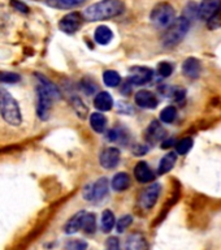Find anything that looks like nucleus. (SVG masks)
I'll return each mask as SVG.
<instances>
[{
	"label": "nucleus",
	"instance_id": "obj_11",
	"mask_svg": "<svg viewBox=\"0 0 221 250\" xmlns=\"http://www.w3.org/2000/svg\"><path fill=\"white\" fill-rule=\"evenodd\" d=\"M134 99H136V104L144 109H154L159 104L158 97L152 91H148V90H140L136 94Z\"/></svg>",
	"mask_w": 221,
	"mask_h": 250
},
{
	"label": "nucleus",
	"instance_id": "obj_41",
	"mask_svg": "<svg viewBox=\"0 0 221 250\" xmlns=\"http://www.w3.org/2000/svg\"><path fill=\"white\" fill-rule=\"evenodd\" d=\"M82 86H83V90H85L86 93L89 94V95H90V94H93L94 91L97 90V85H94L93 82H87L86 80L83 81V85H82Z\"/></svg>",
	"mask_w": 221,
	"mask_h": 250
},
{
	"label": "nucleus",
	"instance_id": "obj_31",
	"mask_svg": "<svg viewBox=\"0 0 221 250\" xmlns=\"http://www.w3.org/2000/svg\"><path fill=\"white\" fill-rule=\"evenodd\" d=\"M194 145V141L191 137H185L182 140H180L176 146V154H180V155H186L187 152L190 151L191 147Z\"/></svg>",
	"mask_w": 221,
	"mask_h": 250
},
{
	"label": "nucleus",
	"instance_id": "obj_17",
	"mask_svg": "<svg viewBox=\"0 0 221 250\" xmlns=\"http://www.w3.org/2000/svg\"><path fill=\"white\" fill-rule=\"evenodd\" d=\"M94 105L100 112H105V111L112 109L113 99L111 97V94L107 93V91H100L99 94H97V97L94 99Z\"/></svg>",
	"mask_w": 221,
	"mask_h": 250
},
{
	"label": "nucleus",
	"instance_id": "obj_44",
	"mask_svg": "<svg viewBox=\"0 0 221 250\" xmlns=\"http://www.w3.org/2000/svg\"><path fill=\"white\" fill-rule=\"evenodd\" d=\"M37 1H40V0H37Z\"/></svg>",
	"mask_w": 221,
	"mask_h": 250
},
{
	"label": "nucleus",
	"instance_id": "obj_25",
	"mask_svg": "<svg viewBox=\"0 0 221 250\" xmlns=\"http://www.w3.org/2000/svg\"><path fill=\"white\" fill-rule=\"evenodd\" d=\"M86 0H46V3L50 7L59 8V9H70V8L78 7Z\"/></svg>",
	"mask_w": 221,
	"mask_h": 250
},
{
	"label": "nucleus",
	"instance_id": "obj_22",
	"mask_svg": "<svg viewBox=\"0 0 221 250\" xmlns=\"http://www.w3.org/2000/svg\"><path fill=\"white\" fill-rule=\"evenodd\" d=\"M35 77H37V80H38V85L42 86L47 93H50L51 97L54 98L55 101L60 98V91H59V89L56 87V85H54L48 78L44 77V76H42V74H39V73L35 74Z\"/></svg>",
	"mask_w": 221,
	"mask_h": 250
},
{
	"label": "nucleus",
	"instance_id": "obj_27",
	"mask_svg": "<svg viewBox=\"0 0 221 250\" xmlns=\"http://www.w3.org/2000/svg\"><path fill=\"white\" fill-rule=\"evenodd\" d=\"M182 17L189 21V22H194L195 20L199 19V5L194 1H190V3L186 4V7L183 8Z\"/></svg>",
	"mask_w": 221,
	"mask_h": 250
},
{
	"label": "nucleus",
	"instance_id": "obj_32",
	"mask_svg": "<svg viewBox=\"0 0 221 250\" xmlns=\"http://www.w3.org/2000/svg\"><path fill=\"white\" fill-rule=\"evenodd\" d=\"M207 27L210 30H216V29L221 27V5L218 11L215 12L214 15L207 20Z\"/></svg>",
	"mask_w": 221,
	"mask_h": 250
},
{
	"label": "nucleus",
	"instance_id": "obj_3",
	"mask_svg": "<svg viewBox=\"0 0 221 250\" xmlns=\"http://www.w3.org/2000/svg\"><path fill=\"white\" fill-rule=\"evenodd\" d=\"M191 23L187 21L185 17H179L167 27V30L164 31L161 37V43L165 48H172L182 42L186 37L187 31L190 29Z\"/></svg>",
	"mask_w": 221,
	"mask_h": 250
},
{
	"label": "nucleus",
	"instance_id": "obj_12",
	"mask_svg": "<svg viewBox=\"0 0 221 250\" xmlns=\"http://www.w3.org/2000/svg\"><path fill=\"white\" fill-rule=\"evenodd\" d=\"M144 136H146V141L148 144H156V142H160V141H163L165 138L167 132H165V129L163 128V125L160 124L159 121L154 120L150 123V125L146 129Z\"/></svg>",
	"mask_w": 221,
	"mask_h": 250
},
{
	"label": "nucleus",
	"instance_id": "obj_34",
	"mask_svg": "<svg viewBox=\"0 0 221 250\" xmlns=\"http://www.w3.org/2000/svg\"><path fill=\"white\" fill-rule=\"evenodd\" d=\"M133 223V216L132 215H124V216H121L119 220H117L116 223V229L119 233H122V232H125V229L126 228H129V227L132 226Z\"/></svg>",
	"mask_w": 221,
	"mask_h": 250
},
{
	"label": "nucleus",
	"instance_id": "obj_20",
	"mask_svg": "<svg viewBox=\"0 0 221 250\" xmlns=\"http://www.w3.org/2000/svg\"><path fill=\"white\" fill-rule=\"evenodd\" d=\"M83 215H85V211H78L77 214H74L73 216L65 223V226H64V232H65L66 234H73L81 229Z\"/></svg>",
	"mask_w": 221,
	"mask_h": 250
},
{
	"label": "nucleus",
	"instance_id": "obj_37",
	"mask_svg": "<svg viewBox=\"0 0 221 250\" xmlns=\"http://www.w3.org/2000/svg\"><path fill=\"white\" fill-rule=\"evenodd\" d=\"M116 109H117V112L121 113V115H132V113L134 112V109H133L132 105L124 101L117 102Z\"/></svg>",
	"mask_w": 221,
	"mask_h": 250
},
{
	"label": "nucleus",
	"instance_id": "obj_14",
	"mask_svg": "<svg viewBox=\"0 0 221 250\" xmlns=\"http://www.w3.org/2000/svg\"><path fill=\"white\" fill-rule=\"evenodd\" d=\"M202 72V64L197 58H187L182 64V73L187 78L197 80Z\"/></svg>",
	"mask_w": 221,
	"mask_h": 250
},
{
	"label": "nucleus",
	"instance_id": "obj_19",
	"mask_svg": "<svg viewBox=\"0 0 221 250\" xmlns=\"http://www.w3.org/2000/svg\"><path fill=\"white\" fill-rule=\"evenodd\" d=\"M176 162H177V154L173 151L168 152L161 158L159 163V167H158V173L159 175H165L169 171H172V168L175 167Z\"/></svg>",
	"mask_w": 221,
	"mask_h": 250
},
{
	"label": "nucleus",
	"instance_id": "obj_43",
	"mask_svg": "<svg viewBox=\"0 0 221 250\" xmlns=\"http://www.w3.org/2000/svg\"><path fill=\"white\" fill-rule=\"evenodd\" d=\"M173 144H175V140H173V138H169V140H167V141H163L161 147L168 148V147H171V146H173Z\"/></svg>",
	"mask_w": 221,
	"mask_h": 250
},
{
	"label": "nucleus",
	"instance_id": "obj_5",
	"mask_svg": "<svg viewBox=\"0 0 221 250\" xmlns=\"http://www.w3.org/2000/svg\"><path fill=\"white\" fill-rule=\"evenodd\" d=\"M107 193H108V179L107 177H100L93 185H87L83 189V198L86 201L99 202V201L104 198Z\"/></svg>",
	"mask_w": 221,
	"mask_h": 250
},
{
	"label": "nucleus",
	"instance_id": "obj_21",
	"mask_svg": "<svg viewBox=\"0 0 221 250\" xmlns=\"http://www.w3.org/2000/svg\"><path fill=\"white\" fill-rule=\"evenodd\" d=\"M111 185H112V189L115 191H124L130 187V177L125 172H119L113 176Z\"/></svg>",
	"mask_w": 221,
	"mask_h": 250
},
{
	"label": "nucleus",
	"instance_id": "obj_15",
	"mask_svg": "<svg viewBox=\"0 0 221 250\" xmlns=\"http://www.w3.org/2000/svg\"><path fill=\"white\" fill-rule=\"evenodd\" d=\"M148 244L147 240L143 234L137 232V233L129 234L126 241H125V250H147Z\"/></svg>",
	"mask_w": 221,
	"mask_h": 250
},
{
	"label": "nucleus",
	"instance_id": "obj_29",
	"mask_svg": "<svg viewBox=\"0 0 221 250\" xmlns=\"http://www.w3.org/2000/svg\"><path fill=\"white\" fill-rule=\"evenodd\" d=\"M72 107H73L74 112L77 113V116L82 120H85L87 117V113H89V109L86 107V104L82 102L81 98L74 97L72 98Z\"/></svg>",
	"mask_w": 221,
	"mask_h": 250
},
{
	"label": "nucleus",
	"instance_id": "obj_28",
	"mask_svg": "<svg viewBox=\"0 0 221 250\" xmlns=\"http://www.w3.org/2000/svg\"><path fill=\"white\" fill-rule=\"evenodd\" d=\"M103 82L108 87H116V86L120 85L121 76L116 70H104V73H103Z\"/></svg>",
	"mask_w": 221,
	"mask_h": 250
},
{
	"label": "nucleus",
	"instance_id": "obj_1",
	"mask_svg": "<svg viewBox=\"0 0 221 250\" xmlns=\"http://www.w3.org/2000/svg\"><path fill=\"white\" fill-rule=\"evenodd\" d=\"M125 11V4L121 0H101L86 8L82 17L89 22L104 21L120 16Z\"/></svg>",
	"mask_w": 221,
	"mask_h": 250
},
{
	"label": "nucleus",
	"instance_id": "obj_4",
	"mask_svg": "<svg viewBox=\"0 0 221 250\" xmlns=\"http://www.w3.org/2000/svg\"><path fill=\"white\" fill-rule=\"evenodd\" d=\"M151 22L158 27L167 29L176 20V11L169 3H159L154 7L150 15Z\"/></svg>",
	"mask_w": 221,
	"mask_h": 250
},
{
	"label": "nucleus",
	"instance_id": "obj_10",
	"mask_svg": "<svg viewBox=\"0 0 221 250\" xmlns=\"http://www.w3.org/2000/svg\"><path fill=\"white\" fill-rule=\"evenodd\" d=\"M121 154L120 150L117 147H107L101 151L99 156V162L100 166L105 169H113L117 164L120 163Z\"/></svg>",
	"mask_w": 221,
	"mask_h": 250
},
{
	"label": "nucleus",
	"instance_id": "obj_8",
	"mask_svg": "<svg viewBox=\"0 0 221 250\" xmlns=\"http://www.w3.org/2000/svg\"><path fill=\"white\" fill-rule=\"evenodd\" d=\"M82 23H83L82 15H80L78 12H72L60 20L59 27H60V30L66 33V34H74L81 29Z\"/></svg>",
	"mask_w": 221,
	"mask_h": 250
},
{
	"label": "nucleus",
	"instance_id": "obj_24",
	"mask_svg": "<svg viewBox=\"0 0 221 250\" xmlns=\"http://www.w3.org/2000/svg\"><path fill=\"white\" fill-rule=\"evenodd\" d=\"M81 229L87 234L95 233L97 230V216L94 212H85L83 219H82V226Z\"/></svg>",
	"mask_w": 221,
	"mask_h": 250
},
{
	"label": "nucleus",
	"instance_id": "obj_13",
	"mask_svg": "<svg viewBox=\"0 0 221 250\" xmlns=\"http://www.w3.org/2000/svg\"><path fill=\"white\" fill-rule=\"evenodd\" d=\"M134 177H136L138 183L147 184L154 181L155 173L152 172L151 167L148 166V163L141 160V162H138L136 164V167H134Z\"/></svg>",
	"mask_w": 221,
	"mask_h": 250
},
{
	"label": "nucleus",
	"instance_id": "obj_38",
	"mask_svg": "<svg viewBox=\"0 0 221 250\" xmlns=\"http://www.w3.org/2000/svg\"><path fill=\"white\" fill-rule=\"evenodd\" d=\"M66 249L68 250H86L87 249V244L82 240H70L66 244Z\"/></svg>",
	"mask_w": 221,
	"mask_h": 250
},
{
	"label": "nucleus",
	"instance_id": "obj_9",
	"mask_svg": "<svg viewBox=\"0 0 221 250\" xmlns=\"http://www.w3.org/2000/svg\"><path fill=\"white\" fill-rule=\"evenodd\" d=\"M154 77V70L147 66H133L130 69V76L128 78V82L130 85H144L150 82Z\"/></svg>",
	"mask_w": 221,
	"mask_h": 250
},
{
	"label": "nucleus",
	"instance_id": "obj_2",
	"mask_svg": "<svg viewBox=\"0 0 221 250\" xmlns=\"http://www.w3.org/2000/svg\"><path fill=\"white\" fill-rule=\"evenodd\" d=\"M0 115L12 126H19L22 123L19 103L4 87H0Z\"/></svg>",
	"mask_w": 221,
	"mask_h": 250
},
{
	"label": "nucleus",
	"instance_id": "obj_33",
	"mask_svg": "<svg viewBox=\"0 0 221 250\" xmlns=\"http://www.w3.org/2000/svg\"><path fill=\"white\" fill-rule=\"evenodd\" d=\"M107 140L111 142H125L128 141V137L125 136V133L120 129H111L107 134Z\"/></svg>",
	"mask_w": 221,
	"mask_h": 250
},
{
	"label": "nucleus",
	"instance_id": "obj_35",
	"mask_svg": "<svg viewBox=\"0 0 221 250\" xmlns=\"http://www.w3.org/2000/svg\"><path fill=\"white\" fill-rule=\"evenodd\" d=\"M156 70H158V74H159L160 77L167 78L173 73V65H172L171 62H159V65H158V69Z\"/></svg>",
	"mask_w": 221,
	"mask_h": 250
},
{
	"label": "nucleus",
	"instance_id": "obj_42",
	"mask_svg": "<svg viewBox=\"0 0 221 250\" xmlns=\"http://www.w3.org/2000/svg\"><path fill=\"white\" fill-rule=\"evenodd\" d=\"M107 245H108L109 250H117L119 249V238L111 237L107 242Z\"/></svg>",
	"mask_w": 221,
	"mask_h": 250
},
{
	"label": "nucleus",
	"instance_id": "obj_36",
	"mask_svg": "<svg viewBox=\"0 0 221 250\" xmlns=\"http://www.w3.org/2000/svg\"><path fill=\"white\" fill-rule=\"evenodd\" d=\"M20 81H21L20 74L12 72H0V82L3 83H17Z\"/></svg>",
	"mask_w": 221,
	"mask_h": 250
},
{
	"label": "nucleus",
	"instance_id": "obj_23",
	"mask_svg": "<svg viewBox=\"0 0 221 250\" xmlns=\"http://www.w3.org/2000/svg\"><path fill=\"white\" fill-rule=\"evenodd\" d=\"M90 125L97 133H103L107 126V119L101 112H94L90 116Z\"/></svg>",
	"mask_w": 221,
	"mask_h": 250
},
{
	"label": "nucleus",
	"instance_id": "obj_26",
	"mask_svg": "<svg viewBox=\"0 0 221 250\" xmlns=\"http://www.w3.org/2000/svg\"><path fill=\"white\" fill-rule=\"evenodd\" d=\"M116 224V220H115V215L111 210H104L103 214H101V220H100V227L101 230L104 233H109L111 230L113 229V227Z\"/></svg>",
	"mask_w": 221,
	"mask_h": 250
},
{
	"label": "nucleus",
	"instance_id": "obj_7",
	"mask_svg": "<svg viewBox=\"0 0 221 250\" xmlns=\"http://www.w3.org/2000/svg\"><path fill=\"white\" fill-rule=\"evenodd\" d=\"M160 191H161V185L159 183H155L146 188L140 195V206L143 210H151L152 207L155 206V203L158 202Z\"/></svg>",
	"mask_w": 221,
	"mask_h": 250
},
{
	"label": "nucleus",
	"instance_id": "obj_6",
	"mask_svg": "<svg viewBox=\"0 0 221 250\" xmlns=\"http://www.w3.org/2000/svg\"><path fill=\"white\" fill-rule=\"evenodd\" d=\"M54 101L50 93H47L40 85H37V115L40 120H48Z\"/></svg>",
	"mask_w": 221,
	"mask_h": 250
},
{
	"label": "nucleus",
	"instance_id": "obj_39",
	"mask_svg": "<svg viewBox=\"0 0 221 250\" xmlns=\"http://www.w3.org/2000/svg\"><path fill=\"white\" fill-rule=\"evenodd\" d=\"M11 5L15 8L16 11L21 12V13H29V7L20 0H11Z\"/></svg>",
	"mask_w": 221,
	"mask_h": 250
},
{
	"label": "nucleus",
	"instance_id": "obj_30",
	"mask_svg": "<svg viewBox=\"0 0 221 250\" xmlns=\"http://www.w3.org/2000/svg\"><path fill=\"white\" fill-rule=\"evenodd\" d=\"M177 117V109L175 105H168L160 112V121L164 124H172Z\"/></svg>",
	"mask_w": 221,
	"mask_h": 250
},
{
	"label": "nucleus",
	"instance_id": "obj_16",
	"mask_svg": "<svg viewBox=\"0 0 221 250\" xmlns=\"http://www.w3.org/2000/svg\"><path fill=\"white\" fill-rule=\"evenodd\" d=\"M221 5V0H202L199 4V19L207 20L218 11Z\"/></svg>",
	"mask_w": 221,
	"mask_h": 250
},
{
	"label": "nucleus",
	"instance_id": "obj_45",
	"mask_svg": "<svg viewBox=\"0 0 221 250\" xmlns=\"http://www.w3.org/2000/svg\"><path fill=\"white\" fill-rule=\"evenodd\" d=\"M117 250H120V249H117Z\"/></svg>",
	"mask_w": 221,
	"mask_h": 250
},
{
	"label": "nucleus",
	"instance_id": "obj_18",
	"mask_svg": "<svg viewBox=\"0 0 221 250\" xmlns=\"http://www.w3.org/2000/svg\"><path fill=\"white\" fill-rule=\"evenodd\" d=\"M94 39H95V42H97L98 44L104 46V44H108V43L112 41L113 33L108 26H105V25H100V26H98L97 29H95V33H94Z\"/></svg>",
	"mask_w": 221,
	"mask_h": 250
},
{
	"label": "nucleus",
	"instance_id": "obj_40",
	"mask_svg": "<svg viewBox=\"0 0 221 250\" xmlns=\"http://www.w3.org/2000/svg\"><path fill=\"white\" fill-rule=\"evenodd\" d=\"M147 151H148V147L147 146H143V145H136V146H133L132 148V152L137 156L144 155Z\"/></svg>",
	"mask_w": 221,
	"mask_h": 250
}]
</instances>
